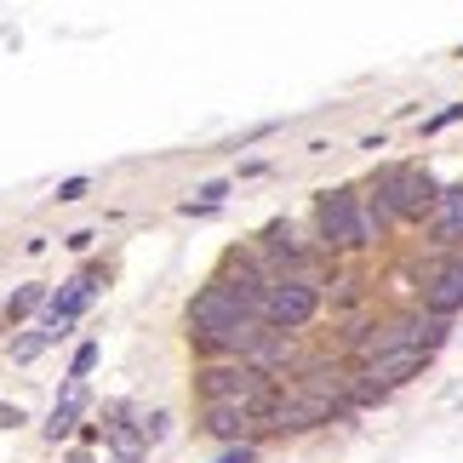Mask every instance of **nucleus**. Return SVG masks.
I'll list each match as a JSON object with an SVG mask.
<instances>
[{"label": "nucleus", "instance_id": "obj_1", "mask_svg": "<svg viewBox=\"0 0 463 463\" xmlns=\"http://www.w3.org/2000/svg\"><path fill=\"white\" fill-rule=\"evenodd\" d=\"M201 401L206 406H241V412H258L263 423H269L275 412V378L252 361H223V366H206L201 372Z\"/></svg>", "mask_w": 463, "mask_h": 463}, {"label": "nucleus", "instance_id": "obj_2", "mask_svg": "<svg viewBox=\"0 0 463 463\" xmlns=\"http://www.w3.org/2000/svg\"><path fill=\"white\" fill-rule=\"evenodd\" d=\"M372 194H383L395 218H430V212L440 206V184L423 166H383L378 184H372Z\"/></svg>", "mask_w": 463, "mask_h": 463}, {"label": "nucleus", "instance_id": "obj_3", "mask_svg": "<svg viewBox=\"0 0 463 463\" xmlns=\"http://www.w3.org/2000/svg\"><path fill=\"white\" fill-rule=\"evenodd\" d=\"M315 223H320V241H326L332 252H354V246H366V241H372V229H366V206H361V194H354V189H332V194H320Z\"/></svg>", "mask_w": 463, "mask_h": 463}, {"label": "nucleus", "instance_id": "obj_4", "mask_svg": "<svg viewBox=\"0 0 463 463\" xmlns=\"http://www.w3.org/2000/svg\"><path fill=\"white\" fill-rule=\"evenodd\" d=\"M241 320H252V309H246V304H241V298H235V292H229V287H223V280H218V275H212V280H206V287H201V292H194V304H189V326H194V332H201V344H206V349H212V344H223V337H229V332H235V326H241Z\"/></svg>", "mask_w": 463, "mask_h": 463}, {"label": "nucleus", "instance_id": "obj_5", "mask_svg": "<svg viewBox=\"0 0 463 463\" xmlns=\"http://www.w3.org/2000/svg\"><path fill=\"white\" fill-rule=\"evenodd\" d=\"M320 309V292H315V280L309 275H280L269 280V292H263V320H269L275 332H298V326H309Z\"/></svg>", "mask_w": 463, "mask_h": 463}, {"label": "nucleus", "instance_id": "obj_6", "mask_svg": "<svg viewBox=\"0 0 463 463\" xmlns=\"http://www.w3.org/2000/svg\"><path fill=\"white\" fill-rule=\"evenodd\" d=\"M337 412H344V401H337V395H315V389H304V395H280L269 423H275V430H309V423H326Z\"/></svg>", "mask_w": 463, "mask_h": 463}, {"label": "nucleus", "instance_id": "obj_7", "mask_svg": "<svg viewBox=\"0 0 463 463\" xmlns=\"http://www.w3.org/2000/svg\"><path fill=\"white\" fill-rule=\"evenodd\" d=\"M98 280H103V269H98V263H86V269H80L75 280H63V292L46 304V332H58V337H63V326H69V320H75L86 304H92Z\"/></svg>", "mask_w": 463, "mask_h": 463}, {"label": "nucleus", "instance_id": "obj_8", "mask_svg": "<svg viewBox=\"0 0 463 463\" xmlns=\"http://www.w3.org/2000/svg\"><path fill=\"white\" fill-rule=\"evenodd\" d=\"M423 309H430L435 320H452L463 309V258L440 263V269L423 280Z\"/></svg>", "mask_w": 463, "mask_h": 463}, {"label": "nucleus", "instance_id": "obj_9", "mask_svg": "<svg viewBox=\"0 0 463 463\" xmlns=\"http://www.w3.org/2000/svg\"><path fill=\"white\" fill-rule=\"evenodd\" d=\"M258 412H241V406H206V435H229V440H241V435H252L258 430Z\"/></svg>", "mask_w": 463, "mask_h": 463}, {"label": "nucleus", "instance_id": "obj_10", "mask_svg": "<svg viewBox=\"0 0 463 463\" xmlns=\"http://www.w3.org/2000/svg\"><path fill=\"white\" fill-rule=\"evenodd\" d=\"M435 241H463V184H458V189H440V206H435Z\"/></svg>", "mask_w": 463, "mask_h": 463}, {"label": "nucleus", "instance_id": "obj_11", "mask_svg": "<svg viewBox=\"0 0 463 463\" xmlns=\"http://www.w3.org/2000/svg\"><path fill=\"white\" fill-rule=\"evenodd\" d=\"M80 406H86V389H80V383H69V395H63L58 406H52V418H46V440H63L69 430H75Z\"/></svg>", "mask_w": 463, "mask_h": 463}, {"label": "nucleus", "instance_id": "obj_12", "mask_svg": "<svg viewBox=\"0 0 463 463\" xmlns=\"http://www.w3.org/2000/svg\"><path fill=\"white\" fill-rule=\"evenodd\" d=\"M41 298H46L41 280H34V287H17V292L6 298V309H0V315H6V326H12V320H24V315H34V309H41Z\"/></svg>", "mask_w": 463, "mask_h": 463}, {"label": "nucleus", "instance_id": "obj_13", "mask_svg": "<svg viewBox=\"0 0 463 463\" xmlns=\"http://www.w3.org/2000/svg\"><path fill=\"white\" fill-rule=\"evenodd\" d=\"M92 366H98V344H80V349H75V366H69V378L80 383V378H86Z\"/></svg>", "mask_w": 463, "mask_h": 463}, {"label": "nucleus", "instance_id": "obj_14", "mask_svg": "<svg viewBox=\"0 0 463 463\" xmlns=\"http://www.w3.org/2000/svg\"><path fill=\"white\" fill-rule=\"evenodd\" d=\"M52 337H58V332H34V337H24V344H17L12 354H17V361H34V354H41V349L52 344Z\"/></svg>", "mask_w": 463, "mask_h": 463}, {"label": "nucleus", "instance_id": "obj_15", "mask_svg": "<svg viewBox=\"0 0 463 463\" xmlns=\"http://www.w3.org/2000/svg\"><path fill=\"white\" fill-rule=\"evenodd\" d=\"M452 120H463V103H452V109H440V115H435L423 132H440V127H452Z\"/></svg>", "mask_w": 463, "mask_h": 463}, {"label": "nucleus", "instance_id": "obj_16", "mask_svg": "<svg viewBox=\"0 0 463 463\" xmlns=\"http://www.w3.org/2000/svg\"><path fill=\"white\" fill-rule=\"evenodd\" d=\"M252 458H258V447H246V440H241V447H229L218 463H252Z\"/></svg>", "mask_w": 463, "mask_h": 463}, {"label": "nucleus", "instance_id": "obj_17", "mask_svg": "<svg viewBox=\"0 0 463 463\" xmlns=\"http://www.w3.org/2000/svg\"><path fill=\"white\" fill-rule=\"evenodd\" d=\"M80 194H86V177H69V184L58 189V201H80Z\"/></svg>", "mask_w": 463, "mask_h": 463}, {"label": "nucleus", "instance_id": "obj_18", "mask_svg": "<svg viewBox=\"0 0 463 463\" xmlns=\"http://www.w3.org/2000/svg\"><path fill=\"white\" fill-rule=\"evenodd\" d=\"M0 423H6V430H17V423H24V412H17V406H0Z\"/></svg>", "mask_w": 463, "mask_h": 463}, {"label": "nucleus", "instance_id": "obj_19", "mask_svg": "<svg viewBox=\"0 0 463 463\" xmlns=\"http://www.w3.org/2000/svg\"><path fill=\"white\" fill-rule=\"evenodd\" d=\"M69 463H92V458H86V452H69Z\"/></svg>", "mask_w": 463, "mask_h": 463}]
</instances>
